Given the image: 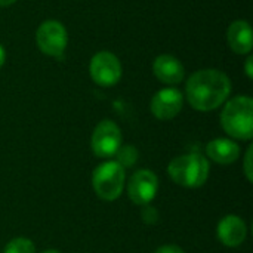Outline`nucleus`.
Instances as JSON below:
<instances>
[{"label": "nucleus", "instance_id": "1", "mask_svg": "<svg viewBox=\"0 0 253 253\" xmlns=\"http://www.w3.org/2000/svg\"><path fill=\"white\" fill-rule=\"evenodd\" d=\"M190 105L197 111H212L222 105L231 93L230 77L215 68L194 73L185 86Z\"/></svg>", "mask_w": 253, "mask_h": 253}, {"label": "nucleus", "instance_id": "2", "mask_svg": "<svg viewBox=\"0 0 253 253\" xmlns=\"http://www.w3.org/2000/svg\"><path fill=\"white\" fill-rule=\"evenodd\" d=\"M222 129L233 138L249 141L253 136V101L251 96H236L221 113Z\"/></svg>", "mask_w": 253, "mask_h": 253}, {"label": "nucleus", "instance_id": "3", "mask_svg": "<svg viewBox=\"0 0 253 253\" xmlns=\"http://www.w3.org/2000/svg\"><path fill=\"white\" fill-rule=\"evenodd\" d=\"M209 162L197 153L179 156L173 159L168 166V172L172 181L185 188L202 187L209 178Z\"/></svg>", "mask_w": 253, "mask_h": 253}, {"label": "nucleus", "instance_id": "4", "mask_svg": "<svg viewBox=\"0 0 253 253\" xmlns=\"http://www.w3.org/2000/svg\"><path fill=\"white\" fill-rule=\"evenodd\" d=\"M125 168L117 162H105L93 170L92 185L96 196L105 202H113L120 197L125 188Z\"/></svg>", "mask_w": 253, "mask_h": 253}, {"label": "nucleus", "instance_id": "5", "mask_svg": "<svg viewBox=\"0 0 253 253\" xmlns=\"http://www.w3.org/2000/svg\"><path fill=\"white\" fill-rule=\"evenodd\" d=\"M36 43L44 55L62 59L68 43L67 28L56 19H47L37 28Z\"/></svg>", "mask_w": 253, "mask_h": 253}, {"label": "nucleus", "instance_id": "6", "mask_svg": "<svg viewBox=\"0 0 253 253\" xmlns=\"http://www.w3.org/2000/svg\"><path fill=\"white\" fill-rule=\"evenodd\" d=\"M89 73L96 84L110 87L120 82L122 64L114 53L102 50L92 56L89 64Z\"/></svg>", "mask_w": 253, "mask_h": 253}, {"label": "nucleus", "instance_id": "7", "mask_svg": "<svg viewBox=\"0 0 253 253\" xmlns=\"http://www.w3.org/2000/svg\"><path fill=\"white\" fill-rule=\"evenodd\" d=\"M90 144L96 157L99 159L113 157L122 147V130L114 122L102 120L95 127Z\"/></svg>", "mask_w": 253, "mask_h": 253}, {"label": "nucleus", "instance_id": "8", "mask_svg": "<svg viewBox=\"0 0 253 253\" xmlns=\"http://www.w3.org/2000/svg\"><path fill=\"white\" fill-rule=\"evenodd\" d=\"M159 190V179L156 173L147 169H141L130 176L127 184L129 199L138 206H147L153 202Z\"/></svg>", "mask_w": 253, "mask_h": 253}, {"label": "nucleus", "instance_id": "9", "mask_svg": "<svg viewBox=\"0 0 253 253\" xmlns=\"http://www.w3.org/2000/svg\"><path fill=\"white\" fill-rule=\"evenodd\" d=\"M184 105V96L176 87H166L159 92L151 99V113L159 120H172L176 117Z\"/></svg>", "mask_w": 253, "mask_h": 253}, {"label": "nucleus", "instance_id": "10", "mask_svg": "<svg viewBox=\"0 0 253 253\" xmlns=\"http://www.w3.org/2000/svg\"><path fill=\"white\" fill-rule=\"evenodd\" d=\"M248 228L245 221L237 215L224 216L216 228V236L219 242L228 248H237L246 240Z\"/></svg>", "mask_w": 253, "mask_h": 253}, {"label": "nucleus", "instance_id": "11", "mask_svg": "<svg viewBox=\"0 0 253 253\" xmlns=\"http://www.w3.org/2000/svg\"><path fill=\"white\" fill-rule=\"evenodd\" d=\"M154 76L165 84H178L184 80V65L173 55H159L153 62Z\"/></svg>", "mask_w": 253, "mask_h": 253}, {"label": "nucleus", "instance_id": "12", "mask_svg": "<svg viewBox=\"0 0 253 253\" xmlns=\"http://www.w3.org/2000/svg\"><path fill=\"white\" fill-rule=\"evenodd\" d=\"M227 42L233 52L239 55H248L252 52V27L245 19L231 22L227 30Z\"/></svg>", "mask_w": 253, "mask_h": 253}, {"label": "nucleus", "instance_id": "13", "mask_svg": "<svg viewBox=\"0 0 253 253\" xmlns=\"http://www.w3.org/2000/svg\"><path fill=\"white\" fill-rule=\"evenodd\" d=\"M208 157L219 165H231L240 156V147L227 138H218L208 144L206 147Z\"/></svg>", "mask_w": 253, "mask_h": 253}, {"label": "nucleus", "instance_id": "14", "mask_svg": "<svg viewBox=\"0 0 253 253\" xmlns=\"http://www.w3.org/2000/svg\"><path fill=\"white\" fill-rule=\"evenodd\" d=\"M3 253H36V246L30 239L16 237L4 246Z\"/></svg>", "mask_w": 253, "mask_h": 253}, {"label": "nucleus", "instance_id": "15", "mask_svg": "<svg viewBox=\"0 0 253 253\" xmlns=\"http://www.w3.org/2000/svg\"><path fill=\"white\" fill-rule=\"evenodd\" d=\"M116 156L119 157L117 159L119 165H122L123 168H129L138 160V150L135 147H132V145H125V147L119 148Z\"/></svg>", "mask_w": 253, "mask_h": 253}, {"label": "nucleus", "instance_id": "16", "mask_svg": "<svg viewBox=\"0 0 253 253\" xmlns=\"http://www.w3.org/2000/svg\"><path fill=\"white\" fill-rule=\"evenodd\" d=\"M252 153H253V148L252 147H249V148H248V151H246V156H245V175H246V178H248V181H249V182H252L253 181Z\"/></svg>", "mask_w": 253, "mask_h": 253}, {"label": "nucleus", "instance_id": "17", "mask_svg": "<svg viewBox=\"0 0 253 253\" xmlns=\"http://www.w3.org/2000/svg\"><path fill=\"white\" fill-rule=\"evenodd\" d=\"M154 253H185L181 248L175 246V245H165L162 248H159Z\"/></svg>", "mask_w": 253, "mask_h": 253}, {"label": "nucleus", "instance_id": "18", "mask_svg": "<svg viewBox=\"0 0 253 253\" xmlns=\"http://www.w3.org/2000/svg\"><path fill=\"white\" fill-rule=\"evenodd\" d=\"M245 71H246V76L249 79H253V59L252 56H248L246 62H245Z\"/></svg>", "mask_w": 253, "mask_h": 253}, {"label": "nucleus", "instance_id": "19", "mask_svg": "<svg viewBox=\"0 0 253 253\" xmlns=\"http://www.w3.org/2000/svg\"><path fill=\"white\" fill-rule=\"evenodd\" d=\"M4 59H6V52H4L3 46L0 44V68L3 67V64H4Z\"/></svg>", "mask_w": 253, "mask_h": 253}, {"label": "nucleus", "instance_id": "20", "mask_svg": "<svg viewBox=\"0 0 253 253\" xmlns=\"http://www.w3.org/2000/svg\"><path fill=\"white\" fill-rule=\"evenodd\" d=\"M16 0H0V6H10L12 3H15Z\"/></svg>", "mask_w": 253, "mask_h": 253}, {"label": "nucleus", "instance_id": "21", "mask_svg": "<svg viewBox=\"0 0 253 253\" xmlns=\"http://www.w3.org/2000/svg\"><path fill=\"white\" fill-rule=\"evenodd\" d=\"M43 253H61L59 251H55V249H49V251H44Z\"/></svg>", "mask_w": 253, "mask_h": 253}]
</instances>
